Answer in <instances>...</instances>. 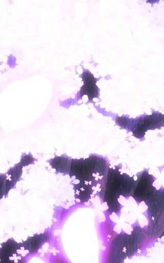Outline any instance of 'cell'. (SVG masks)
<instances>
[{
  "label": "cell",
  "mask_w": 164,
  "mask_h": 263,
  "mask_svg": "<svg viewBox=\"0 0 164 263\" xmlns=\"http://www.w3.org/2000/svg\"><path fill=\"white\" fill-rule=\"evenodd\" d=\"M134 189L131 195L138 203L146 202L156 191L153 185L156 179L148 171H143L136 174Z\"/></svg>",
  "instance_id": "277c9868"
},
{
  "label": "cell",
  "mask_w": 164,
  "mask_h": 263,
  "mask_svg": "<svg viewBox=\"0 0 164 263\" xmlns=\"http://www.w3.org/2000/svg\"><path fill=\"white\" fill-rule=\"evenodd\" d=\"M133 118H129L128 117L122 116L121 117H117L115 119V123L118 126H121L124 129L129 130L132 124Z\"/></svg>",
  "instance_id": "ba28073f"
},
{
  "label": "cell",
  "mask_w": 164,
  "mask_h": 263,
  "mask_svg": "<svg viewBox=\"0 0 164 263\" xmlns=\"http://www.w3.org/2000/svg\"><path fill=\"white\" fill-rule=\"evenodd\" d=\"M164 116L157 112H154L150 115L137 117L133 119L130 129L133 136L137 139L144 138L148 130L159 129L163 126Z\"/></svg>",
  "instance_id": "3957f363"
},
{
  "label": "cell",
  "mask_w": 164,
  "mask_h": 263,
  "mask_svg": "<svg viewBox=\"0 0 164 263\" xmlns=\"http://www.w3.org/2000/svg\"><path fill=\"white\" fill-rule=\"evenodd\" d=\"M71 158L65 154L60 156L55 155L54 158L48 160L50 165L56 171V173L69 174Z\"/></svg>",
  "instance_id": "52a82bcc"
},
{
  "label": "cell",
  "mask_w": 164,
  "mask_h": 263,
  "mask_svg": "<svg viewBox=\"0 0 164 263\" xmlns=\"http://www.w3.org/2000/svg\"><path fill=\"white\" fill-rule=\"evenodd\" d=\"M110 164L102 156L91 154L87 158L71 159L69 175L75 180L100 186Z\"/></svg>",
  "instance_id": "7a4b0ae2"
},
{
  "label": "cell",
  "mask_w": 164,
  "mask_h": 263,
  "mask_svg": "<svg viewBox=\"0 0 164 263\" xmlns=\"http://www.w3.org/2000/svg\"><path fill=\"white\" fill-rule=\"evenodd\" d=\"M135 182L134 176L131 177L122 173L119 166L111 167L109 165L98 194L103 202H107L109 214L113 212L117 215L120 213L122 206L119 203L118 198L122 196L128 199L132 194Z\"/></svg>",
  "instance_id": "6da1fadb"
},
{
  "label": "cell",
  "mask_w": 164,
  "mask_h": 263,
  "mask_svg": "<svg viewBox=\"0 0 164 263\" xmlns=\"http://www.w3.org/2000/svg\"><path fill=\"white\" fill-rule=\"evenodd\" d=\"M83 70L79 77L82 78L84 84L77 93V100L81 99L84 95H87L88 98L87 104L93 102V99L95 98L100 100L99 98V88L96 84L98 79L94 78L93 74L88 69L83 68Z\"/></svg>",
  "instance_id": "5b68a950"
},
{
  "label": "cell",
  "mask_w": 164,
  "mask_h": 263,
  "mask_svg": "<svg viewBox=\"0 0 164 263\" xmlns=\"http://www.w3.org/2000/svg\"><path fill=\"white\" fill-rule=\"evenodd\" d=\"M74 191V197L80 203L88 202L92 198L98 195L100 186L92 183L79 181L77 183H72Z\"/></svg>",
  "instance_id": "8992f818"
},
{
  "label": "cell",
  "mask_w": 164,
  "mask_h": 263,
  "mask_svg": "<svg viewBox=\"0 0 164 263\" xmlns=\"http://www.w3.org/2000/svg\"><path fill=\"white\" fill-rule=\"evenodd\" d=\"M160 1H164V0H146L147 4H150L151 5V7H153V6L155 4H158Z\"/></svg>",
  "instance_id": "9c48e42d"
}]
</instances>
